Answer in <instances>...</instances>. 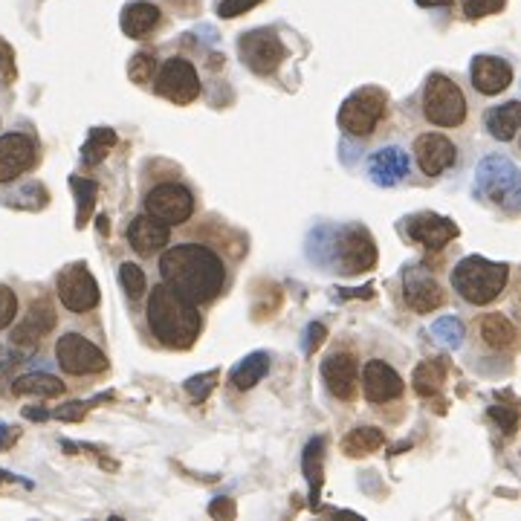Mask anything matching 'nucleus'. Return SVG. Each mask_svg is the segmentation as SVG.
<instances>
[{
    "label": "nucleus",
    "instance_id": "393cba45",
    "mask_svg": "<svg viewBox=\"0 0 521 521\" xmlns=\"http://www.w3.org/2000/svg\"><path fill=\"white\" fill-rule=\"evenodd\" d=\"M267 371H270V357H267L264 351H255V354H249L247 359H241V362L232 368L229 380H232V385H235L238 391H249V388H255V385L267 377Z\"/></svg>",
    "mask_w": 521,
    "mask_h": 521
},
{
    "label": "nucleus",
    "instance_id": "1a4fd4ad",
    "mask_svg": "<svg viewBox=\"0 0 521 521\" xmlns=\"http://www.w3.org/2000/svg\"><path fill=\"white\" fill-rule=\"evenodd\" d=\"M154 90H157V96H163L165 102H171V105H192L194 99L200 96V76H197L192 61L174 55L163 64V70L154 82Z\"/></svg>",
    "mask_w": 521,
    "mask_h": 521
},
{
    "label": "nucleus",
    "instance_id": "9d476101",
    "mask_svg": "<svg viewBox=\"0 0 521 521\" xmlns=\"http://www.w3.org/2000/svg\"><path fill=\"white\" fill-rule=\"evenodd\" d=\"M142 203L145 215H154L168 226H180L194 215V194L180 183H157Z\"/></svg>",
    "mask_w": 521,
    "mask_h": 521
},
{
    "label": "nucleus",
    "instance_id": "5701e85b",
    "mask_svg": "<svg viewBox=\"0 0 521 521\" xmlns=\"http://www.w3.org/2000/svg\"><path fill=\"white\" fill-rule=\"evenodd\" d=\"M160 18H163V12H160L157 3H151V0H134V3H128L122 9L119 27H122V32L128 38H145L151 29H157Z\"/></svg>",
    "mask_w": 521,
    "mask_h": 521
},
{
    "label": "nucleus",
    "instance_id": "a19ab883",
    "mask_svg": "<svg viewBox=\"0 0 521 521\" xmlns=\"http://www.w3.org/2000/svg\"><path fill=\"white\" fill-rule=\"evenodd\" d=\"M258 3H264V0H220L218 15L220 18H238V15H244Z\"/></svg>",
    "mask_w": 521,
    "mask_h": 521
},
{
    "label": "nucleus",
    "instance_id": "ddd939ff",
    "mask_svg": "<svg viewBox=\"0 0 521 521\" xmlns=\"http://www.w3.org/2000/svg\"><path fill=\"white\" fill-rule=\"evenodd\" d=\"M38 163V142L27 134H3L0 137V183H12Z\"/></svg>",
    "mask_w": 521,
    "mask_h": 521
},
{
    "label": "nucleus",
    "instance_id": "4c0bfd02",
    "mask_svg": "<svg viewBox=\"0 0 521 521\" xmlns=\"http://www.w3.org/2000/svg\"><path fill=\"white\" fill-rule=\"evenodd\" d=\"M18 316V296L9 287H0V330L9 328Z\"/></svg>",
    "mask_w": 521,
    "mask_h": 521
},
{
    "label": "nucleus",
    "instance_id": "a18cd8bd",
    "mask_svg": "<svg viewBox=\"0 0 521 521\" xmlns=\"http://www.w3.org/2000/svg\"><path fill=\"white\" fill-rule=\"evenodd\" d=\"M15 362H21V359H6V362H0V394L6 391V383H9V374H12V365Z\"/></svg>",
    "mask_w": 521,
    "mask_h": 521
},
{
    "label": "nucleus",
    "instance_id": "4be33fe9",
    "mask_svg": "<svg viewBox=\"0 0 521 521\" xmlns=\"http://www.w3.org/2000/svg\"><path fill=\"white\" fill-rule=\"evenodd\" d=\"M368 174L377 186L391 189L409 174V154L400 145H383L371 154L368 160Z\"/></svg>",
    "mask_w": 521,
    "mask_h": 521
},
{
    "label": "nucleus",
    "instance_id": "2eb2a0df",
    "mask_svg": "<svg viewBox=\"0 0 521 521\" xmlns=\"http://www.w3.org/2000/svg\"><path fill=\"white\" fill-rule=\"evenodd\" d=\"M414 160H417V168L426 174V177H438L443 174L449 165H455L458 160V148L455 142L443 134H423L414 142Z\"/></svg>",
    "mask_w": 521,
    "mask_h": 521
},
{
    "label": "nucleus",
    "instance_id": "37998d69",
    "mask_svg": "<svg viewBox=\"0 0 521 521\" xmlns=\"http://www.w3.org/2000/svg\"><path fill=\"white\" fill-rule=\"evenodd\" d=\"M90 406H93V403H79V400H73V403L61 406V409L55 412V417H58V420H70V423H76V420H82L84 414H87Z\"/></svg>",
    "mask_w": 521,
    "mask_h": 521
},
{
    "label": "nucleus",
    "instance_id": "bb28decb",
    "mask_svg": "<svg viewBox=\"0 0 521 521\" xmlns=\"http://www.w3.org/2000/svg\"><path fill=\"white\" fill-rule=\"evenodd\" d=\"M383 443V429H377V426H357V429H351V432L345 435V440H342V452L351 455V458H362V455L377 452Z\"/></svg>",
    "mask_w": 521,
    "mask_h": 521
},
{
    "label": "nucleus",
    "instance_id": "c756f323",
    "mask_svg": "<svg viewBox=\"0 0 521 521\" xmlns=\"http://www.w3.org/2000/svg\"><path fill=\"white\" fill-rule=\"evenodd\" d=\"M70 189L76 192V226L82 229V226H87L90 215H93L96 194H99V183L84 180V177H70Z\"/></svg>",
    "mask_w": 521,
    "mask_h": 521
},
{
    "label": "nucleus",
    "instance_id": "49530a36",
    "mask_svg": "<svg viewBox=\"0 0 521 521\" xmlns=\"http://www.w3.org/2000/svg\"><path fill=\"white\" fill-rule=\"evenodd\" d=\"M15 438H18V429H12V426H0V449H6Z\"/></svg>",
    "mask_w": 521,
    "mask_h": 521
},
{
    "label": "nucleus",
    "instance_id": "7ed1b4c3",
    "mask_svg": "<svg viewBox=\"0 0 521 521\" xmlns=\"http://www.w3.org/2000/svg\"><path fill=\"white\" fill-rule=\"evenodd\" d=\"M510 278V267L507 264H495L481 255H469L461 258L452 270V290L464 299L467 304H490L495 302Z\"/></svg>",
    "mask_w": 521,
    "mask_h": 521
},
{
    "label": "nucleus",
    "instance_id": "6e6552de",
    "mask_svg": "<svg viewBox=\"0 0 521 521\" xmlns=\"http://www.w3.org/2000/svg\"><path fill=\"white\" fill-rule=\"evenodd\" d=\"M238 55L255 76H273L287 58V47L273 29H252L238 38Z\"/></svg>",
    "mask_w": 521,
    "mask_h": 521
},
{
    "label": "nucleus",
    "instance_id": "aec40b11",
    "mask_svg": "<svg viewBox=\"0 0 521 521\" xmlns=\"http://www.w3.org/2000/svg\"><path fill=\"white\" fill-rule=\"evenodd\" d=\"M128 241H131V249L137 255L151 258L157 252H163L165 244L171 241V226L163 223V220H157L154 215H139L128 226Z\"/></svg>",
    "mask_w": 521,
    "mask_h": 521
},
{
    "label": "nucleus",
    "instance_id": "c03bdc74",
    "mask_svg": "<svg viewBox=\"0 0 521 521\" xmlns=\"http://www.w3.org/2000/svg\"><path fill=\"white\" fill-rule=\"evenodd\" d=\"M490 414L501 423L504 435H513V432H516V409H513V406H510V409H501V406H498V409H493Z\"/></svg>",
    "mask_w": 521,
    "mask_h": 521
},
{
    "label": "nucleus",
    "instance_id": "58836bf2",
    "mask_svg": "<svg viewBox=\"0 0 521 521\" xmlns=\"http://www.w3.org/2000/svg\"><path fill=\"white\" fill-rule=\"evenodd\" d=\"M325 336H328V328H325L322 322H313V325H307V330H304V354H307V357H313V354H316V351L322 348Z\"/></svg>",
    "mask_w": 521,
    "mask_h": 521
},
{
    "label": "nucleus",
    "instance_id": "a211bd4d",
    "mask_svg": "<svg viewBox=\"0 0 521 521\" xmlns=\"http://www.w3.org/2000/svg\"><path fill=\"white\" fill-rule=\"evenodd\" d=\"M55 328V310L53 304L47 299H38L32 302L29 313L18 322V328L12 330V345L15 348H24V351H32L47 333H53Z\"/></svg>",
    "mask_w": 521,
    "mask_h": 521
},
{
    "label": "nucleus",
    "instance_id": "79ce46f5",
    "mask_svg": "<svg viewBox=\"0 0 521 521\" xmlns=\"http://www.w3.org/2000/svg\"><path fill=\"white\" fill-rule=\"evenodd\" d=\"M209 516H212V519L232 521L235 519V501H232V498H215V501L209 504Z\"/></svg>",
    "mask_w": 521,
    "mask_h": 521
},
{
    "label": "nucleus",
    "instance_id": "f704fd0d",
    "mask_svg": "<svg viewBox=\"0 0 521 521\" xmlns=\"http://www.w3.org/2000/svg\"><path fill=\"white\" fill-rule=\"evenodd\" d=\"M154 70H157V58L154 53H148V50H142L131 58V64H128V76H131V82L137 84H148L154 79Z\"/></svg>",
    "mask_w": 521,
    "mask_h": 521
},
{
    "label": "nucleus",
    "instance_id": "7c9ffc66",
    "mask_svg": "<svg viewBox=\"0 0 521 521\" xmlns=\"http://www.w3.org/2000/svg\"><path fill=\"white\" fill-rule=\"evenodd\" d=\"M443 377H446V371H443V365L440 362H423V365H417L414 368V391H417V397H435L440 391V385H443Z\"/></svg>",
    "mask_w": 521,
    "mask_h": 521
},
{
    "label": "nucleus",
    "instance_id": "2f4dec72",
    "mask_svg": "<svg viewBox=\"0 0 521 521\" xmlns=\"http://www.w3.org/2000/svg\"><path fill=\"white\" fill-rule=\"evenodd\" d=\"M116 145V134L110 131V128H93L90 131V137L87 142L82 145V160L84 165H99L105 157H108V151Z\"/></svg>",
    "mask_w": 521,
    "mask_h": 521
},
{
    "label": "nucleus",
    "instance_id": "e433bc0d",
    "mask_svg": "<svg viewBox=\"0 0 521 521\" xmlns=\"http://www.w3.org/2000/svg\"><path fill=\"white\" fill-rule=\"evenodd\" d=\"M461 6H464V15L475 21V18H487V15L501 12L504 0H461Z\"/></svg>",
    "mask_w": 521,
    "mask_h": 521
},
{
    "label": "nucleus",
    "instance_id": "09e8293b",
    "mask_svg": "<svg viewBox=\"0 0 521 521\" xmlns=\"http://www.w3.org/2000/svg\"><path fill=\"white\" fill-rule=\"evenodd\" d=\"M452 0H417V6H423V9H435V6H449Z\"/></svg>",
    "mask_w": 521,
    "mask_h": 521
},
{
    "label": "nucleus",
    "instance_id": "cd10ccee",
    "mask_svg": "<svg viewBox=\"0 0 521 521\" xmlns=\"http://www.w3.org/2000/svg\"><path fill=\"white\" fill-rule=\"evenodd\" d=\"M12 391L18 394V397H58V394H64V383L53 377V374H24V377H18L15 385H12Z\"/></svg>",
    "mask_w": 521,
    "mask_h": 521
},
{
    "label": "nucleus",
    "instance_id": "c9c22d12",
    "mask_svg": "<svg viewBox=\"0 0 521 521\" xmlns=\"http://www.w3.org/2000/svg\"><path fill=\"white\" fill-rule=\"evenodd\" d=\"M218 380H220V371L197 374V377H192V380H186V391H189V397H192L194 403H203V400L215 391Z\"/></svg>",
    "mask_w": 521,
    "mask_h": 521
},
{
    "label": "nucleus",
    "instance_id": "c85d7f7f",
    "mask_svg": "<svg viewBox=\"0 0 521 521\" xmlns=\"http://www.w3.org/2000/svg\"><path fill=\"white\" fill-rule=\"evenodd\" d=\"M322 449H325L322 438L310 440L304 449V475L310 481V504L319 501V490H322Z\"/></svg>",
    "mask_w": 521,
    "mask_h": 521
},
{
    "label": "nucleus",
    "instance_id": "39448f33",
    "mask_svg": "<svg viewBox=\"0 0 521 521\" xmlns=\"http://www.w3.org/2000/svg\"><path fill=\"white\" fill-rule=\"evenodd\" d=\"M385 102L388 96L380 87H362L357 93H351L339 108V128L351 137L374 134L385 116Z\"/></svg>",
    "mask_w": 521,
    "mask_h": 521
},
{
    "label": "nucleus",
    "instance_id": "a878e982",
    "mask_svg": "<svg viewBox=\"0 0 521 521\" xmlns=\"http://www.w3.org/2000/svg\"><path fill=\"white\" fill-rule=\"evenodd\" d=\"M484 125L490 131V137L498 142H510L519 134V102H507L501 108H493L484 116Z\"/></svg>",
    "mask_w": 521,
    "mask_h": 521
},
{
    "label": "nucleus",
    "instance_id": "b1692460",
    "mask_svg": "<svg viewBox=\"0 0 521 521\" xmlns=\"http://www.w3.org/2000/svg\"><path fill=\"white\" fill-rule=\"evenodd\" d=\"M516 325L504 316V313H487L481 319V339L493 348V351H507L516 345Z\"/></svg>",
    "mask_w": 521,
    "mask_h": 521
},
{
    "label": "nucleus",
    "instance_id": "f257e3e1",
    "mask_svg": "<svg viewBox=\"0 0 521 521\" xmlns=\"http://www.w3.org/2000/svg\"><path fill=\"white\" fill-rule=\"evenodd\" d=\"M160 275L171 290H177L192 304L215 302L229 278L226 261L218 249L194 241L165 249L160 258Z\"/></svg>",
    "mask_w": 521,
    "mask_h": 521
},
{
    "label": "nucleus",
    "instance_id": "f8f14e48",
    "mask_svg": "<svg viewBox=\"0 0 521 521\" xmlns=\"http://www.w3.org/2000/svg\"><path fill=\"white\" fill-rule=\"evenodd\" d=\"M374 264H377V247H374V238L368 235V229H362V226L345 229L339 238V273H365Z\"/></svg>",
    "mask_w": 521,
    "mask_h": 521
},
{
    "label": "nucleus",
    "instance_id": "4468645a",
    "mask_svg": "<svg viewBox=\"0 0 521 521\" xmlns=\"http://www.w3.org/2000/svg\"><path fill=\"white\" fill-rule=\"evenodd\" d=\"M362 394L374 406L391 403L403 394V377L383 359H371L362 368Z\"/></svg>",
    "mask_w": 521,
    "mask_h": 521
},
{
    "label": "nucleus",
    "instance_id": "f3484780",
    "mask_svg": "<svg viewBox=\"0 0 521 521\" xmlns=\"http://www.w3.org/2000/svg\"><path fill=\"white\" fill-rule=\"evenodd\" d=\"M469 79L472 87L484 96H498L513 84V67L504 58L495 55H475L472 67H469Z\"/></svg>",
    "mask_w": 521,
    "mask_h": 521
},
{
    "label": "nucleus",
    "instance_id": "9b49d317",
    "mask_svg": "<svg viewBox=\"0 0 521 521\" xmlns=\"http://www.w3.org/2000/svg\"><path fill=\"white\" fill-rule=\"evenodd\" d=\"M55 287L61 304L73 313H87L99 304V284L87 270V264H67L55 278Z\"/></svg>",
    "mask_w": 521,
    "mask_h": 521
},
{
    "label": "nucleus",
    "instance_id": "423d86ee",
    "mask_svg": "<svg viewBox=\"0 0 521 521\" xmlns=\"http://www.w3.org/2000/svg\"><path fill=\"white\" fill-rule=\"evenodd\" d=\"M475 192L493 203H516L519 197V168L507 157H487L475 168Z\"/></svg>",
    "mask_w": 521,
    "mask_h": 521
},
{
    "label": "nucleus",
    "instance_id": "0eeeda50",
    "mask_svg": "<svg viewBox=\"0 0 521 521\" xmlns=\"http://www.w3.org/2000/svg\"><path fill=\"white\" fill-rule=\"evenodd\" d=\"M55 362L73 374V377H84V374H102L108 368V357L99 345H93L82 333H64L55 342Z\"/></svg>",
    "mask_w": 521,
    "mask_h": 521
},
{
    "label": "nucleus",
    "instance_id": "de8ad7c7",
    "mask_svg": "<svg viewBox=\"0 0 521 521\" xmlns=\"http://www.w3.org/2000/svg\"><path fill=\"white\" fill-rule=\"evenodd\" d=\"M24 417H27V420H47L50 414L44 412V409H32V406H27V409H24Z\"/></svg>",
    "mask_w": 521,
    "mask_h": 521
},
{
    "label": "nucleus",
    "instance_id": "6ab92c4d",
    "mask_svg": "<svg viewBox=\"0 0 521 521\" xmlns=\"http://www.w3.org/2000/svg\"><path fill=\"white\" fill-rule=\"evenodd\" d=\"M406 235L412 238L414 244L426 249H443L452 238H458V226L455 220L440 218L432 212H423V215H414L406 223Z\"/></svg>",
    "mask_w": 521,
    "mask_h": 521
},
{
    "label": "nucleus",
    "instance_id": "412c9836",
    "mask_svg": "<svg viewBox=\"0 0 521 521\" xmlns=\"http://www.w3.org/2000/svg\"><path fill=\"white\" fill-rule=\"evenodd\" d=\"M403 299L414 313H432L446 302V293L432 275H426L423 270H409L403 275Z\"/></svg>",
    "mask_w": 521,
    "mask_h": 521
},
{
    "label": "nucleus",
    "instance_id": "20e7f679",
    "mask_svg": "<svg viewBox=\"0 0 521 521\" xmlns=\"http://www.w3.org/2000/svg\"><path fill=\"white\" fill-rule=\"evenodd\" d=\"M467 96L443 73H432L423 84V116L438 128H461L467 122Z\"/></svg>",
    "mask_w": 521,
    "mask_h": 521
},
{
    "label": "nucleus",
    "instance_id": "f03ea898",
    "mask_svg": "<svg viewBox=\"0 0 521 521\" xmlns=\"http://www.w3.org/2000/svg\"><path fill=\"white\" fill-rule=\"evenodd\" d=\"M145 319H148V328L151 336L171 348V351H186L192 348L200 336V313H197V304L189 299H183L177 290H171L168 284H157L151 287V296L145 304Z\"/></svg>",
    "mask_w": 521,
    "mask_h": 521
},
{
    "label": "nucleus",
    "instance_id": "dca6fc26",
    "mask_svg": "<svg viewBox=\"0 0 521 521\" xmlns=\"http://www.w3.org/2000/svg\"><path fill=\"white\" fill-rule=\"evenodd\" d=\"M322 380L336 400H354L359 385V368L354 354L336 351L322 362Z\"/></svg>",
    "mask_w": 521,
    "mask_h": 521
},
{
    "label": "nucleus",
    "instance_id": "ea45409f",
    "mask_svg": "<svg viewBox=\"0 0 521 521\" xmlns=\"http://www.w3.org/2000/svg\"><path fill=\"white\" fill-rule=\"evenodd\" d=\"M15 82V53L12 47L0 38V84Z\"/></svg>",
    "mask_w": 521,
    "mask_h": 521
},
{
    "label": "nucleus",
    "instance_id": "473e14b6",
    "mask_svg": "<svg viewBox=\"0 0 521 521\" xmlns=\"http://www.w3.org/2000/svg\"><path fill=\"white\" fill-rule=\"evenodd\" d=\"M432 336H435V342H440L443 348H458L464 342V325L455 316H443V319H438L432 325Z\"/></svg>",
    "mask_w": 521,
    "mask_h": 521
},
{
    "label": "nucleus",
    "instance_id": "72a5a7b5",
    "mask_svg": "<svg viewBox=\"0 0 521 521\" xmlns=\"http://www.w3.org/2000/svg\"><path fill=\"white\" fill-rule=\"evenodd\" d=\"M119 284H122V290L128 293V299H139V296L148 290L145 273L139 270L137 264H131V261H125V264L119 267Z\"/></svg>",
    "mask_w": 521,
    "mask_h": 521
}]
</instances>
